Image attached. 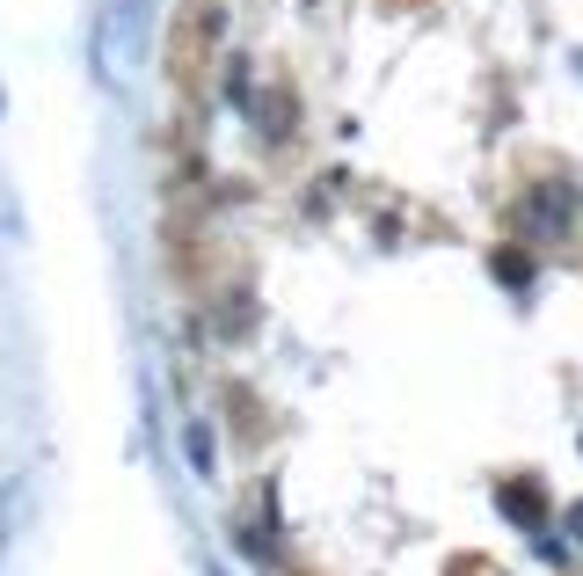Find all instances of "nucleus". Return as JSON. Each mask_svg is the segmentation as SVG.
<instances>
[{
  "label": "nucleus",
  "mask_w": 583,
  "mask_h": 576,
  "mask_svg": "<svg viewBox=\"0 0 583 576\" xmlns=\"http://www.w3.org/2000/svg\"><path fill=\"white\" fill-rule=\"evenodd\" d=\"M183 445H190L197 475H212V431H204V424H190V431H183Z\"/></svg>",
  "instance_id": "nucleus-1"
}]
</instances>
